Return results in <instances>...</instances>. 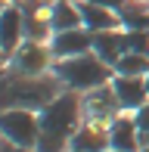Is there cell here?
I'll list each match as a JSON object with an SVG mask.
<instances>
[{"label": "cell", "instance_id": "obj_1", "mask_svg": "<svg viewBox=\"0 0 149 152\" xmlns=\"http://www.w3.org/2000/svg\"><path fill=\"white\" fill-rule=\"evenodd\" d=\"M81 112H84V102L74 90L59 93L47 109H40V140L34 152H65L78 130Z\"/></svg>", "mask_w": 149, "mask_h": 152}, {"label": "cell", "instance_id": "obj_2", "mask_svg": "<svg viewBox=\"0 0 149 152\" xmlns=\"http://www.w3.org/2000/svg\"><path fill=\"white\" fill-rule=\"evenodd\" d=\"M62 93V81L56 75H16L3 78V109H31L40 112Z\"/></svg>", "mask_w": 149, "mask_h": 152}, {"label": "cell", "instance_id": "obj_3", "mask_svg": "<svg viewBox=\"0 0 149 152\" xmlns=\"http://www.w3.org/2000/svg\"><path fill=\"white\" fill-rule=\"evenodd\" d=\"M112 72L115 68L109 62H103L96 53H84V56H72V59H59L53 65V75L62 81L65 87H72L74 93H90L96 87L112 84Z\"/></svg>", "mask_w": 149, "mask_h": 152}, {"label": "cell", "instance_id": "obj_4", "mask_svg": "<svg viewBox=\"0 0 149 152\" xmlns=\"http://www.w3.org/2000/svg\"><path fill=\"white\" fill-rule=\"evenodd\" d=\"M0 130H3V140L16 143V146H25V149H37L40 115H34L31 109H3Z\"/></svg>", "mask_w": 149, "mask_h": 152}, {"label": "cell", "instance_id": "obj_5", "mask_svg": "<svg viewBox=\"0 0 149 152\" xmlns=\"http://www.w3.org/2000/svg\"><path fill=\"white\" fill-rule=\"evenodd\" d=\"M25 44V22L19 3H6L0 12V50H3V62L12 59V53Z\"/></svg>", "mask_w": 149, "mask_h": 152}, {"label": "cell", "instance_id": "obj_6", "mask_svg": "<svg viewBox=\"0 0 149 152\" xmlns=\"http://www.w3.org/2000/svg\"><path fill=\"white\" fill-rule=\"evenodd\" d=\"M50 56L53 50L47 44H37V40H25L16 53H12V68L16 75H44L50 68Z\"/></svg>", "mask_w": 149, "mask_h": 152}, {"label": "cell", "instance_id": "obj_7", "mask_svg": "<svg viewBox=\"0 0 149 152\" xmlns=\"http://www.w3.org/2000/svg\"><path fill=\"white\" fill-rule=\"evenodd\" d=\"M112 90L118 96V106L127 112H137L149 102V81L146 78H131V75H115Z\"/></svg>", "mask_w": 149, "mask_h": 152}, {"label": "cell", "instance_id": "obj_8", "mask_svg": "<svg viewBox=\"0 0 149 152\" xmlns=\"http://www.w3.org/2000/svg\"><path fill=\"white\" fill-rule=\"evenodd\" d=\"M50 50L56 59H72V56H84L93 50V31L87 28H72V31H59L50 37Z\"/></svg>", "mask_w": 149, "mask_h": 152}, {"label": "cell", "instance_id": "obj_9", "mask_svg": "<svg viewBox=\"0 0 149 152\" xmlns=\"http://www.w3.org/2000/svg\"><path fill=\"white\" fill-rule=\"evenodd\" d=\"M78 6H81V19H84V28L87 31H115V28H121V19H118V12L115 10H106V6H99V3H93V0H78Z\"/></svg>", "mask_w": 149, "mask_h": 152}, {"label": "cell", "instance_id": "obj_10", "mask_svg": "<svg viewBox=\"0 0 149 152\" xmlns=\"http://www.w3.org/2000/svg\"><path fill=\"white\" fill-rule=\"evenodd\" d=\"M109 146L115 152H140L143 143H140V134H137V121L134 118H112L109 121Z\"/></svg>", "mask_w": 149, "mask_h": 152}, {"label": "cell", "instance_id": "obj_11", "mask_svg": "<svg viewBox=\"0 0 149 152\" xmlns=\"http://www.w3.org/2000/svg\"><path fill=\"white\" fill-rule=\"evenodd\" d=\"M72 152H109V127H99V124H84V127L74 130L72 143H69Z\"/></svg>", "mask_w": 149, "mask_h": 152}, {"label": "cell", "instance_id": "obj_12", "mask_svg": "<svg viewBox=\"0 0 149 152\" xmlns=\"http://www.w3.org/2000/svg\"><path fill=\"white\" fill-rule=\"evenodd\" d=\"M118 109H121V106H118V96H115L112 84L90 90V93H87V99H84V112L90 115V118H96V121H109Z\"/></svg>", "mask_w": 149, "mask_h": 152}, {"label": "cell", "instance_id": "obj_13", "mask_svg": "<svg viewBox=\"0 0 149 152\" xmlns=\"http://www.w3.org/2000/svg\"><path fill=\"white\" fill-rule=\"evenodd\" d=\"M50 25H53V34L59 31H72V28H84V19H81V6L74 0H53L50 10Z\"/></svg>", "mask_w": 149, "mask_h": 152}, {"label": "cell", "instance_id": "obj_14", "mask_svg": "<svg viewBox=\"0 0 149 152\" xmlns=\"http://www.w3.org/2000/svg\"><path fill=\"white\" fill-rule=\"evenodd\" d=\"M93 53H96L103 62H109V65L115 68V62L124 56V28L96 31V34H93Z\"/></svg>", "mask_w": 149, "mask_h": 152}, {"label": "cell", "instance_id": "obj_15", "mask_svg": "<svg viewBox=\"0 0 149 152\" xmlns=\"http://www.w3.org/2000/svg\"><path fill=\"white\" fill-rule=\"evenodd\" d=\"M121 28L124 31H149V6L146 0H127L118 10Z\"/></svg>", "mask_w": 149, "mask_h": 152}, {"label": "cell", "instance_id": "obj_16", "mask_svg": "<svg viewBox=\"0 0 149 152\" xmlns=\"http://www.w3.org/2000/svg\"><path fill=\"white\" fill-rule=\"evenodd\" d=\"M115 75L149 78V56H143V53H124V56L115 62Z\"/></svg>", "mask_w": 149, "mask_h": 152}, {"label": "cell", "instance_id": "obj_17", "mask_svg": "<svg viewBox=\"0 0 149 152\" xmlns=\"http://www.w3.org/2000/svg\"><path fill=\"white\" fill-rule=\"evenodd\" d=\"M124 53L149 56V31H124Z\"/></svg>", "mask_w": 149, "mask_h": 152}, {"label": "cell", "instance_id": "obj_18", "mask_svg": "<svg viewBox=\"0 0 149 152\" xmlns=\"http://www.w3.org/2000/svg\"><path fill=\"white\" fill-rule=\"evenodd\" d=\"M134 121H137V134H140V143L149 146V102L143 109H137L134 112Z\"/></svg>", "mask_w": 149, "mask_h": 152}, {"label": "cell", "instance_id": "obj_19", "mask_svg": "<svg viewBox=\"0 0 149 152\" xmlns=\"http://www.w3.org/2000/svg\"><path fill=\"white\" fill-rule=\"evenodd\" d=\"M93 3H99V6H106V10H115V12H118L127 0H93Z\"/></svg>", "mask_w": 149, "mask_h": 152}, {"label": "cell", "instance_id": "obj_20", "mask_svg": "<svg viewBox=\"0 0 149 152\" xmlns=\"http://www.w3.org/2000/svg\"><path fill=\"white\" fill-rule=\"evenodd\" d=\"M3 152H34V149H25V146H16V143L3 140Z\"/></svg>", "mask_w": 149, "mask_h": 152}, {"label": "cell", "instance_id": "obj_21", "mask_svg": "<svg viewBox=\"0 0 149 152\" xmlns=\"http://www.w3.org/2000/svg\"><path fill=\"white\" fill-rule=\"evenodd\" d=\"M140 152H149V146H143V149H140Z\"/></svg>", "mask_w": 149, "mask_h": 152}, {"label": "cell", "instance_id": "obj_22", "mask_svg": "<svg viewBox=\"0 0 149 152\" xmlns=\"http://www.w3.org/2000/svg\"><path fill=\"white\" fill-rule=\"evenodd\" d=\"M6 3H19V0H6Z\"/></svg>", "mask_w": 149, "mask_h": 152}, {"label": "cell", "instance_id": "obj_23", "mask_svg": "<svg viewBox=\"0 0 149 152\" xmlns=\"http://www.w3.org/2000/svg\"><path fill=\"white\" fill-rule=\"evenodd\" d=\"M109 152H115V149H109Z\"/></svg>", "mask_w": 149, "mask_h": 152}]
</instances>
